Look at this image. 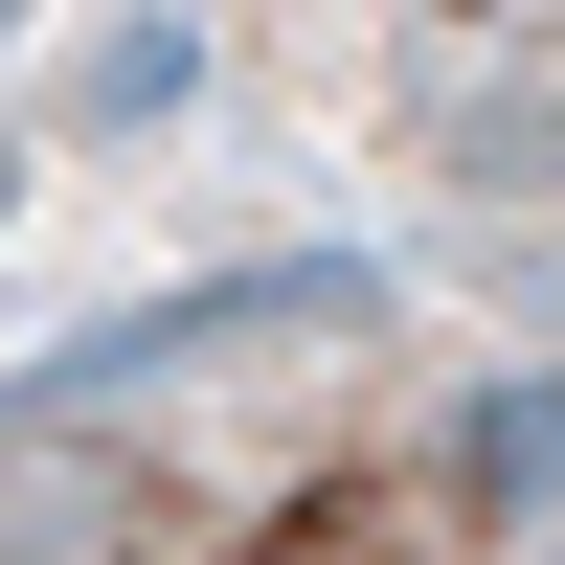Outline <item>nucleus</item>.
<instances>
[{"instance_id":"obj_1","label":"nucleus","mask_w":565,"mask_h":565,"mask_svg":"<svg viewBox=\"0 0 565 565\" xmlns=\"http://www.w3.org/2000/svg\"><path fill=\"white\" fill-rule=\"evenodd\" d=\"M0 565H476V476L452 452H385V430L295 452L249 498H159L136 452H45Z\"/></svg>"},{"instance_id":"obj_2","label":"nucleus","mask_w":565,"mask_h":565,"mask_svg":"<svg viewBox=\"0 0 565 565\" xmlns=\"http://www.w3.org/2000/svg\"><path fill=\"white\" fill-rule=\"evenodd\" d=\"M340 23H362V114H407L498 204H565V0H340Z\"/></svg>"}]
</instances>
